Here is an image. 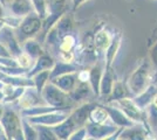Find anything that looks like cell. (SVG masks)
I'll use <instances>...</instances> for the list:
<instances>
[{
    "mask_svg": "<svg viewBox=\"0 0 157 140\" xmlns=\"http://www.w3.org/2000/svg\"><path fill=\"white\" fill-rule=\"evenodd\" d=\"M0 125L6 139L10 140H22V126L21 118L14 110L10 107H5L2 117L0 119Z\"/></svg>",
    "mask_w": 157,
    "mask_h": 140,
    "instance_id": "6da1fadb",
    "label": "cell"
},
{
    "mask_svg": "<svg viewBox=\"0 0 157 140\" xmlns=\"http://www.w3.org/2000/svg\"><path fill=\"white\" fill-rule=\"evenodd\" d=\"M151 84V70H150V63L147 60L142 62L136 70L131 74L128 81V87L130 91L135 96L144 91Z\"/></svg>",
    "mask_w": 157,
    "mask_h": 140,
    "instance_id": "7a4b0ae2",
    "label": "cell"
},
{
    "mask_svg": "<svg viewBox=\"0 0 157 140\" xmlns=\"http://www.w3.org/2000/svg\"><path fill=\"white\" fill-rule=\"evenodd\" d=\"M41 97L46 104L55 109H68L71 102L69 93L62 91L51 81H48V83L44 87L41 91Z\"/></svg>",
    "mask_w": 157,
    "mask_h": 140,
    "instance_id": "3957f363",
    "label": "cell"
},
{
    "mask_svg": "<svg viewBox=\"0 0 157 140\" xmlns=\"http://www.w3.org/2000/svg\"><path fill=\"white\" fill-rule=\"evenodd\" d=\"M114 105H116L117 107H120V109L127 114V117L130 118L134 123L143 125V126L145 127V130L149 131V127H148V124H147V119L144 118V116H143L144 110H141V109L136 105V103L134 102V99L128 98V97H122V98H120V99L114 100Z\"/></svg>",
    "mask_w": 157,
    "mask_h": 140,
    "instance_id": "277c9868",
    "label": "cell"
},
{
    "mask_svg": "<svg viewBox=\"0 0 157 140\" xmlns=\"http://www.w3.org/2000/svg\"><path fill=\"white\" fill-rule=\"evenodd\" d=\"M69 113H71L69 109H58V110H53L46 113L39 114V116L25 117V118L33 125H44V126L53 127L60 124L61 121H63L69 116Z\"/></svg>",
    "mask_w": 157,
    "mask_h": 140,
    "instance_id": "5b68a950",
    "label": "cell"
},
{
    "mask_svg": "<svg viewBox=\"0 0 157 140\" xmlns=\"http://www.w3.org/2000/svg\"><path fill=\"white\" fill-rule=\"evenodd\" d=\"M86 139H109L111 135L117 132L118 128L116 125L109 124H98L93 121L86 123Z\"/></svg>",
    "mask_w": 157,
    "mask_h": 140,
    "instance_id": "8992f818",
    "label": "cell"
},
{
    "mask_svg": "<svg viewBox=\"0 0 157 140\" xmlns=\"http://www.w3.org/2000/svg\"><path fill=\"white\" fill-rule=\"evenodd\" d=\"M41 29H42V19L35 12H32L27 14L26 16H24L19 26L20 33L26 39L34 38Z\"/></svg>",
    "mask_w": 157,
    "mask_h": 140,
    "instance_id": "52a82bcc",
    "label": "cell"
},
{
    "mask_svg": "<svg viewBox=\"0 0 157 140\" xmlns=\"http://www.w3.org/2000/svg\"><path fill=\"white\" fill-rule=\"evenodd\" d=\"M0 42L8 49L10 54L13 57H17L19 54L22 53L21 45L19 43V41L17 40V38H15V35H14L11 27L5 26L0 31Z\"/></svg>",
    "mask_w": 157,
    "mask_h": 140,
    "instance_id": "ba28073f",
    "label": "cell"
},
{
    "mask_svg": "<svg viewBox=\"0 0 157 140\" xmlns=\"http://www.w3.org/2000/svg\"><path fill=\"white\" fill-rule=\"evenodd\" d=\"M18 103H19V106L21 110L35 106L39 104H46L42 99L41 95L35 90L34 87H27L24 93L21 95V97L18 99Z\"/></svg>",
    "mask_w": 157,
    "mask_h": 140,
    "instance_id": "9c48e42d",
    "label": "cell"
},
{
    "mask_svg": "<svg viewBox=\"0 0 157 140\" xmlns=\"http://www.w3.org/2000/svg\"><path fill=\"white\" fill-rule=\"evenodd\" d=\"M49 81L53 84H55L59 89H61L62 91L69 93L74 90L75 85L78 84V75H76V73L63 74V75L56 76L54 78H51Z\"/></svg>",
    "mask_w": 157,
    "mask_h": 140,
    "instance_id": "30bf717a",
    "label": "cell"
},
{
    "mask_svg": "<svg viewBox=\"0 0 157 140\" xmlns=\"http://www.w3.org/2000/svg\"><path fill=\"white\" fill-rule=\"evenodd\" d=\"M105 109L107 110V112L109 114V118L114 123V125H116L117 127H130L136 124L130 118H128L127 114L120 107L105 106Z\"/></svg>",
    "mask_w": 157,
    "mask_h": 140,
    "instance_id": "8fae6325",
    "label": "cell"
},
{
    "mask_svg": "<svg viewBox=\"0 0 157 140\" xmlns=\"http://www.w3.org/2000/svg\"><path fill=\"white\" fill-rule=\"evenodd\" d=\"M6 6L10 9V13L20 18H24L27 14L34 12L29 0H10L6 4Z\"/></svg>",
    "mask_w": 157,
    "mask_h": 140,
    "instance_id": "7c38bea8",
    "label": "cell"
},
{
    "mask_svg": "<svg viewBox=\"0 0 157 140\" xmlns=\"http://www.w3.org/2000/svg\"><path fill=\"white\" fill-rule=\"evenodd\" d=\"M93 107H94L93 104L86 103L83 105L76 107L75 110L71 111L69 117L72 118V120L75 123V125L78 127L85 126L86 123L89 120V114H90V111H92Z\"/></svg>",
    "mask_w": 157,
    "mask_h": 140,
    "instance_id": "4fadbf2b",
    "label": "cell"
},
{
    "mask_svg": "<svg viewBox=\"0 0 157 140\" xmlns=\"http://www.w3.org/2000/svg\"><path fill=\"white\" fill-rule=\"evenodd\" d=\"M55 64V61L52 56L47 55V54H42L41 56H39L36 60L34 61L33 67L27 71L26 76L27 77H32L35 74L44 71V70H51Z\"/></svg>",
    "mask_w": 157,
    "mask_h": 140,
    "instance_id": "5bb4252c",
    "label": "cell"
},
{
    "mask_svg": "<svg viewBox=\"0 0 157 140\" xmlns=\"http://www.w3.org/2000/svg\"><path fill=\"white\" fill-rule=\"evenodd\" d=\"M51 128L55 133L58 139H69V137L73 134V132L78 127L75 125V123L72 120V118L68 116L63 121H61L60 124L51 127Z\"/></svg>",
    "mask_w": 157,
    "mask_h": 140,
    "instance_id": "9a60e30c",
    "label": "cell"
},
{
    "mask_svg": "<svg viewBox=\"0 0 157 140\" xmlns=\"http://www.w3.org/2000/svg\"><path fill=\"white\" fill-rule=\"evenodd\" d=\"M122 43V34L118 33L115 36H113L111 39L110 45L108 46V48L105 49V68H111L113 63L115 62L116 59V55H117L118 50H120V47Z\"/></svg>",
    "mask_w": 157,
    "mask_h": 140,
    "instance_id": "2e32d148",
    "label": "cell"
},
{
    "mask_svg": "<svg viewBox=\"0 0 157 140\" xmlns=\"http://www.w3.org/2000/svg\"><path fill=\"white\" fill-rule=\"evenodd\" d=\"M156 93H157V87L155 84L151 83L150 85L144 91H142L141 93H138V95L135 96L134 102L136 103V105L141 110H145L151 104V102H152Z\"/></svg>",
    "mask_w": 157,
    "mask_h": 140,
    "instance_id": "e0dca14e",
    "label": "cell"
},
{
    "mask_svg": "<svg viewBox=\"0 0 157 140\" xmlns=\"http://www.w3.org/2000/svg\"><path fill=\"white\" fill-rule=\"evenodd\" d=\"M121 132V137L117 139H147L148 131L141 124H135L134 126L123 127Z\"/></svg>",
    "mask_w": 157,
    "mask_h": 140,
    "instance_id": "ac0fdd59",
    "label": "cell"
},
{
    "mask_svg": "<svg viewBox=\"0 0 157 140\" xmlns=\"http://www.w3.org/2000/svg\"><path fill=\"white\" fill-rule=\"evenodd\" d=\"M102 74H103V68L100 63H95L90 70H89V85L92 88L93 93L100 96V82H101V77H102Z\"/></svg>",
    "mask_w": 157,
    "mask_h": 140,
    "instance_id": "d6986e66",
    "label": "cell"
},
{
    "mask_svg": "<svg viewBox=\"0 0 157 140\" xmlns=\"http://www.w3.org/2000/svg\"><path fill=\"white\" fill-rule=\"evenodd\" d=\"M21 49H22L24 53L29 55L34 60H36L39 56H41L42 54H45L44 53V49L40 46V43L34 38L26 39L25 42H22V45H21Z\"/></svg>",
    "mask_w": 157,
    "mask_h": 140,
    "instance_id": "ffe728a7",
    "label": "cell"
},
{
    "mask_svg": "<svg viewBox=\"0 0 157 140\" xmlns=\"http://www.w3.org/2000/svg\"><path fill=\"white\" fill-rule=\"evenodd\" d=\"M111 68H105L101 77V82H100V96H109L113 90V85H114V77L111 74Z\"/></svg>",
    "mask_w": 157,
    "mask_h": 140,
    "instance_id": "44dd1931",
    "label": "cell"
},
{
    "mask_svg": "<svg viewBox=\"0 0 157 140\" xmlns=\"http://www.w3.org/2000/svg\"><path fill=\"white\" fill-rule=\"evenodd\" d=\"M69 73H78V67L74 66L73 63H67V62H62V61L55 62L54 67L51 69V78Z\"/></svg>",
    "mask_w": 157,
    "mask_h": 140,
    "instance_id": "7402d4cb",
    "label": "cell"
},
{
    "mask_svg": "<svg viewBox=\"0 0 157 140\" xmlns=\"http://www.w3.org/2000/svg\"><path fill=\"white\" fill-rule=\"evenodd\" d=\"M113 36L108 31H100L94 38V47L98 52H105L110 45Z\"/></svg>",
    "mask_w": 157,
    "mask_h": 140,
    "instance_id": "603a6c76",
    "label": "cell"
},
{
    "mask_svg": "<svg viewBox=\"0 0 157 140\" xmlns=\"http://www.w3.org/2000/svg\"><path fill=\"white\" fill-rule=\"evenodd\" d=\"M89 120L93 123H98V124H107L110 120V118H109V114L105 106L94 105V107L90 111V114H89Z\"/></svg>",
    "mask_w": 157,
    "mask_h": 140,
    "instance_id": "cb8c5ba5",
    "label": "cell"
},
{
    "mask_svg": "<svg viewBox=\"0 0 157 140\" xmlns=\"http://www.w3.org/2000/svg\"><path fill=\"white\" fill-rule=\"evenodd\" d=\"M34 83V88L41 95V91L44 87L48 83V81L51 80V70H44V71H40V73L35 74L34 76L31 77Z\"/></svg>",
    "mask_w": 157,
    "mask_h": 140,
    "instance_id": "d4e9b609",
    "label": "cell"
},
{
    "mask_svg": "<svg viewBox=\"0 0 157 140\" xmlns=\"http://www.w3.org/2000/svg\"><path fill=\"white\" fill-rule=\"evenodd\" d=\"M21 126H22L24 139H27V140H36L38 139V132H36L35 126H34L33 124H31L25 117L21 118Z\"/></svg>",
    "mask_w": 157,
    "mask_h": 140,
    "instance_id": "484cf974",
    "label": "cell"
},
{
    "mask_svg": "<svg viewBox=\"0 0 157 140\" xmlns=\"http://www.w3.org/2000/svg\"><path fill=\"white\" fill-rule=\"evenodd\" d=\"M38 132V139L40 140H55L58 139L55 133L53 132V130L48 126L44 125H34Z\"/></svg>",
    "mask_w": 157,
    "mask_h": 140,
    "instance_id": "4316f807",
    "label": "cell"
},
{
    "mask_svg": "<svg viewBox=\"0 0 157 140\" xmlns=\"http://www.w3.org/2000/svg\"><path fill=\"white\" fill-rule=\"evenodd\" d=\"M25 89H26V87H14L11 92L6 95V96H4L2 103L4 104H12V103L18 102V99L21 97V95L25 91Z\"/></svg>",
    "mask_w": 157,
    "mask_h": 140,
    "instance_id": "83f0119b",
    "label": "cell"
},
{
    "mask_svg": "<svg viewBox=\"0 0 157 140\" xmlns=\"http://www.w3.org/2000/svg\"><path fill=\"white\" fill-rule=\"evenodd\" d=\"M29 1L32 4L33 11L38 14L41 19H45L48 14L46 0H29Z\"/></svg>",
    "mask_w": 157,
    "mask_h": 140,
    "instance_id": "f1b7e54d",
    "label": "cell"
},
{
    "mask_svg": "<svg viewBox=\"0 0 157 140\" xmlns=\"http://www.w3.org/2000/svg\"><path fill=\"white\" fill-rule=\"evenodd\" d=\"M75 42H76V40H75L74 35H72L71 33L66 34L60 41V52H71V50H73V48L75 47Z\"/></svg>",
    "mask_w": 157,
    "mask_h": 140,
    "instance_id": "f546056e",
    "label": "cell"
},
{
    "mask_svg": "<svg viewBox=\"0 0 157 140\" xmlns=\"http://www.w3.org/2000/svg\"><path fill=\"white\" fill-rule=\"evenodd\" d=\"M15 60H17V63H18V66L20 68H22V69H26L27 71L33 67V64H34V59H32L29 55H27L26 53H22L19 54L17 57H15Z\"/></svg>",
    "mask_w": 157,
    "mask_h": 140,
    "instance_id": "4dcf8cb0",
    "label": "cell"
},
{
    "mask_svg": "<svg viewBox=\"0 0 157 140\" xmlns=\"http://www.w3.org/2000/svg\"><path fill=\"white\" fill-rule=\"evenodd\" d=\"M2 20H4V22H5V26L11 27L12 29H14V28H19L22 18H20V16H17V15H13V14L10 13V14H5V15L2 16Z\"/></svg>",
    "mask_w": 157,
    "mask_h": 140,
    "instance_id": "1f68e13d",
    "label": "cell"
},
{
    "mask_svg": "<svg viewBox=\"0 0 157 140\" xmlns=\"http://www.w3.org/2000/svg\"><path fill=\"white\" fill-rule=\"evenodd\" d=\"M111 99L116 100L120 99L122 97H124V87L122 84V82L120 81H114V85H113V90H111Z\"/></svg>",
    "mask_w": 157,
    "mask_h": 140,
    "instance_id": "d6a6232c",
    "label": "cell"
},
{
    "mask_svg": "<svg viewBox=\"0 0 157 140\" xmlns=\"http://www.w3.org/2000/svg\"><path fill=\"white\" fill-rule=\"evenodd\" d=\"M60 59L62 62H67V63H73V61L75 60V54L71 52H60Z\"/></svg>",
    "mask_w": 157,
    "mask_h": 140,
    "instance_id": "836d02e7",
    "label": "cell"
},
{
    "mask_svg": "<svg viewBox=\"0 0 157 140\" xmlns=\"http://www.w3.org/2000/svg\"><path fill=\"white\" fill-rule=\"evenodd\" d=\"M0 57H13V56L10 54L8 49L4 46L1 42H0Z\"/></svg>",
    "mask_w": 157,
    "mask_h": 140,
    "instance_id": "e575fe53",
    "label": "cell"
},
{
    "mask_svg": "<svg viewBox=\"0 0 157 140\" xmlns=\"http://www.w3.org/2000/svg\"><path fill=\"white\" fill-rule=\"evenodd\" d=\"M86 1H88V0H72L73 8H74V9H76V8H78L82 4H85Z\"/></svg>",
    "mask_w": 157,
    "mask_h": 140,
    "instance_id": "d590c367",
    "label": "cell"
},
{
    "mask_svg": "<svg viewBox=\"0 0 157 140\" xmlns=\"http://www.w3.org/2000/svg\"><path fill=\"white\" fill-rule=\"evenodd\" d=\"M151 55H152V57L155 60V63H157V45L154 48V52H151Z\"/></svg>",
    "mask_w": 157,
    "mask_h": 140,
    "instance_id": "8d00e7d4",
    "label": "cell"
},
{
    "mask_svg": "<svg viewBox=\"0 0 157 140\" xmlns=\"http://www.w3.org/2000/svg\"><path fill=\"white\" fill-rule=\"evenodd\" d=\"M4 110H5V104H4L2 102H0V119H1V117H2Z\"/></svg>",
    "mask_w": 157,
    "mask_h": 140,
    "instance_id": "74e56055",
    "label": "cell"
},
{
    "mask_svg": "<svg viewBox=\"0 0 157 140\" xmlns=\"http://www.w3.org/2000/svg\"><path fill=\"white\" fill-rule=\"evenodd\" d=\"M151 105H152V106H155L157 109V93L155 95L154 99H152V102H151Z\"/></svg>",
    "mask_w": 157,
    "mask_h": 140,
    "instance_id": "f35d334b",
    "label": "cell"
},
{
    "mask_svg": "<svg viewBox=\"0 0 157 140\" xmlns=\"http://www.w3.org/2000/svg\"><path fill=\"white\" fill-rule=\"evenodd\" d=\"M4 15H5V13H4V6H2L1 2H0V19H2Z\"/></svg>",
    "mask_w": 157,
    "mask_h": 140,
    "instance_id": "ab89813d",
    "label": "cell"
},
{
    "mask_svg": "<svg viewBox=\"0 0 157 140\" xmlns=\"http://www.w3.org/2000/svg\"><path fill=\"white\" fill-rule=\"evenodd\" d=\"M4 27H5V22H4V20H2V19H0V31H1Z\"/></svg>",
    "mask_w": 157,
    "mask_h": 140,
    "instance_id": "60d3db41",
    "label": "cell"
},
{
    "mask_svg": "<svg viewBox=\"0 0 157 140\" xmlns=\"http://www.w3.org/2000/svg\"><path fill=\"white\" fill-rule=\"evenodd\" d=\"M2 99H4V93L0 90V102H2Z\"/></svg>",
    "mask_w": 157,
    "mask_h": 140,
    "instance_id": "b9f144b4",
    "label": "cell"
},
{
    "mask_svg": "<svg viewBox=\"0 0 157 140\" xmlns=\"http://www.w3.org/2000/svg\"><path fill=\"white\" fill-rule=\"evenodd\" d=\"M0 137H4V138H5V135H4V132H2V128H1V125H0Z\"/></svg>",
    "mask_w": 157,
    "mask_h": 140,
    "instance_id": "7bdbcfd3",
    "label": "cell"
},
{
    "mask_svg": "<svg viewBox=\"0 0 157 140\" xmlns=\"http://www.w3.org/2000/svg\"><path fill=\"white\" fill-rule=\"evenodd\" d=\"M0 2H1V5L5 7V5H6V1L5 0H0Z\"/></svg>",
    "mask_w": 157,
    "mask_h": 140,
    "instance_id": "ee69618b",
    "label": "cell"
},
{
    "mask_svg": "<svg viewBox=\"0 0 157 140\" xmlns=\"http://www.w3.org/2000/svg\"><path fill=\"white\" fill-rule=\"evenodd\" d=\"M2 88H4V83L0 82V90H2Z\"/></svg>",
    "mask_w": 157,
    "mask_h": 140,
    "instance_id": "f6af8a7d",
    "label": "cell"
},
{
    "mask_svg": "<svg viewBox=\"0 0 157 140\" xmlns=\"http://www.w3.org/2000/svg\"><path fill=\"white\" fill-rule=\"evenodd\" d=\"M5 1H6V4H7V2H8V1H10V0H5ZM5 6H6V5H5Z\"/></svg>",
    "mask_w": 157,
    "mask_h": 140,
    "instance_id": "bcb514c9",
    "label": "cell"
}]
</instances>
